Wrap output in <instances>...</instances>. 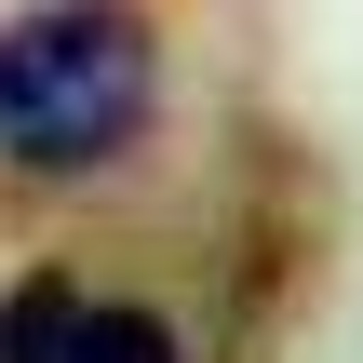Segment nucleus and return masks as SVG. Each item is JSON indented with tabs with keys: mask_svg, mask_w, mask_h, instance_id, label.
I'll list each match as a JSON object with an SVG mask.
<instances>
[{
	"mask_svg": "<svg viewBox=\"0 0 363 363\" xmlns=\"http://www.w3.org/2000/svg\"><path fill=\"white\" fill-rule=\"evenodd\" d=\"M162 121V13L148 0H27L0 13V175L94 189Z\"/></svg>",
	"mask_w": 363,
	"mask_h": 363,
	"instance_id": "obj_1",
	"label": "nucleus"
},
{
	"mask_svg": "<svg viewBox=\"0 0 363 363\" xmlns=\"http://www.w3.org/2000/svg\"><path fill=\"white\" fill-rule=\"evenodd\" d=\"M81 269L67 256H40V269H13L0 283V363H67V337H81Z\"/></svg>",
	"mask_w": 363,
	"mask_h": 363,
	"instance_id": "obj_2",
	"label": "nucleus"
},
{
	"mask_svg": "<svg viewBox=\"0 0 363 363\" xmlns=\"http://www.w3.org/2000/svg\"><path fill=\"white\" fill-rule=\"evenodd\" d=\"M67 363H189V337H175V310H148V296H94L81 337H67Z\"/></svg>",
	"mask_w": 363,
	"mask_h": 363,
	"instance_id": "obj_3",
	"label": "nucleus"
}]
</instances>
